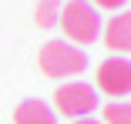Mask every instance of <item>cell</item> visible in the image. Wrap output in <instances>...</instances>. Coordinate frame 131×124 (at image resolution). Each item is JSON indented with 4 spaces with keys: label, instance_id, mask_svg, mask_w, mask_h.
<instances>
[{
    "label": "cell",
    "instance_id": "4",
    "mask_svg": "<svg viewBox=\"0 0 131 124\" xmlns=\"http://www.w3.org/2000/svg\"><path fill=\"white\" fill-rule=\"evenodd\" d=\"M97 87L94 91H101V94H108V97H128L131 94V60L128 57H108V60H101L97 64Z\"/></svg>",
    "mask_w": 131,
    "mask_h": 124
},
{
    "label": "cell",
    "instance_id": "6",
    "mask_svg": "<svg viewBox=\"0 0 131 124\" xmlns=\"http://www.w3.org/2000/svg\"><path fill=\"white\" fill-rule=\"evenodd\" d=\"M14 124H57V114L47 101L40 97H27V101H20L17 111H14Z\"/></svg>",
    "mask_w": 131,
    "mask_h": 124
},
{
    "label": "cell",
    "instance_id": "10",
    "mask_svg": "<svg viewBox=\"0 0 131 124\" xmlns=\"http://www.w3.org/2000/svg\"><path fill=\"white\" fill-rule=\"evenodd\" d=\"M71 124H101V121H94V117H77V121H71Z\"/></svg>",
    "mask_w": 131,
    "mask_h": 124
},
{
    "label": "cell",
    "instance_id": "8",
    "mask_svg": "<svg viewBox=\"0 0 131 124\" xmlns=\"http://www.w3.org/2000/svg\"><path fill=\"white\" fill-rule=\"evenodd\" d=\"M101 124H131V101H111V104H104Z\"/></svg>",
    "mask_w": 131,
    "mask_h": 124
},
{
    "label": "cell",
    "instance_id": "2",
    "mask_svg": "<svg viewBox=\"0 0 131 124\" xmlns=\"http://www.w3.org/2000/svg\"><path fill=\"white\" fill-rule=\"evenodd\" d=\"M37 64L47 77L67 81V77H77L81 70H88V54H84V47H74L67 40H47L37 54Z\"/></svg>",
    "mask_w": 131,
    "mask_h": 124
},
{
    "label": "cell",
    "instance_id": "7",
    "mask_svg": "<svg viewBox=\"0 0 131 124\" xmlns=\"http://www.w3.org/2000/svg\"><path fill=\"white\" fill-rule=\"evenodd\" d=\"M61 0H37V7H34V23L37 27H54L57 23V17H61Z\"/></svg>",
    "mask_w": 131,
    "mask_h": 124
},
{
    "label": "cell",
    "instance_id": "3",
    "mask_svg": "<svg viewBox=\"0 0 131 124\" xmlns=\"http://www.w3.org/2000/svg\"><path fill=\"white\" fill-rule=\"evenodd\" d=\"M97 104H101L97 91L91 84H84V81H67V84H61L54 91V114H64L71 121L91 117L97 111Z\"/></svg>",
    "mask_w": 131,
    "mask_h": 124
},
{
    "label": "cell",
    "instance_id": "1",
    "mask_svg": "<svg viewBox=\"0 0 131 124\" xmlns=\"http://www.w3.org/2000/svg\"><path fill=\"white\" fill-rule=\"evenodd\" d=\"M57 23L64 27V37L67 44L81 47V44H94L97 34H101V14L91 0H67L61 7V17Z\"/></svg>",
    "mask_w": 131,
    "mask_h": 124
},
{
    "label": "cell",
    "instance_id": "9",
    "mask_svg": "<svg viewBox=\"0 0 131 124\" xmlns=\"http://www.w3.org/2000/svg\"><path fill=\"white\" fill-rule=\"evenodd\" d=\"M91 4H94L97 10H114V14H118V10L128 4V0H91Z\"/></svg>",
    "mask_w": 131,
    "mask_h": 124
},
{
    "label": "cell",
    "instance_id": "5",
    "mask_svg": "<svg viewBox=\"0 0 131 124\" xmlns=\"http://www.w3.org/2000/svg\"><path fill=\"white\" fill-rule=\"evenodd\" d=\"M104 47L114 54H131V10H118L108 23L101 27Z\"/></svg>",
    "mask_w": 131,
    "mask_h": 124
}]
</instances>
